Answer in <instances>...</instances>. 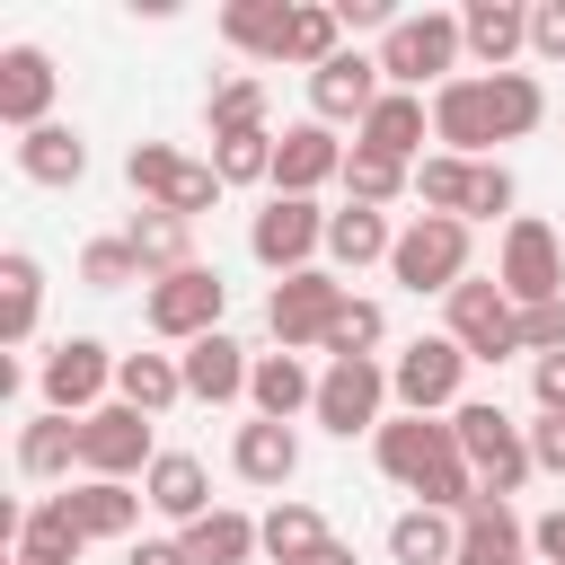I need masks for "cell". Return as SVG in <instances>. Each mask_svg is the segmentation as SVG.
Wrapping results in <instances>:
<instances>
[{"label": "cell", "instance_id": "obj_51", "mask_svg": "<svg viewBox=\"0 0 565 565\" xmlns=\"http://www.w3.org/2000/svg\"><path fill=\"white\" fill-rule=\"evenodd\" d=\"M124 565H185V547H177V539H132Z\"/></svg>", "mask_w": 565, "mask_h": 565}, {"label": "cell", "instance_id": "obj_23", "mask_svg": "<svg viewBox=\"0 0 565 565\" xmlns=\"http://www.w3.org/2000/svg\"><path fill=\"white\" fill-rule=\"evenodd\" d=\"M459 35H468V53H477L486 71H512V53L530 44V9H521V0H468V9H459Z\"/></svg>", "mask_w": 565, "mask_h": 565}, {"label": "cell", "instance_id": "obj_9", "mask_svg": "<svg viewBox=\"0 0 565 565\" xmlns=\"http://www.w3.org/2000/svg\"><path fill=\"white\" fill-rule=\"evenodd\" d=\"M494 282H503L521 309H539V300H565V238H556L539 212H512V221H503Z\"/></svg>", "mask_w": 565, "mask_h": 565}, {"label": "cell", "instance_id": "obj_19", "mask_svg": "<svg viewBox=\"0 0 565 565\" xmlns=\"http://www.w3.org/2000/svg\"><path fill=\"white\" fill-rule=\"evenodd\" d=\"M141 494H150V512L177 521V530H194L203 512H221V503H212V468H203L194 450H159L150 477H141Z\"/></svg>", "mask_w": 565, "mask_h": 565}, {"label": "cell", "instance_id": "obj_37", "mask_svg": "<svg viewBox=\"0 0 565 565\" xmlns=\"http://www.w3.org/2000/svg\"><path fill=\"white\" fill-rule=\"evenodd\" d=\"M415 194H424V212H441V221H468V194H477V159H450V150L415 159Z\"/></svg>", "mask_w": 565, "mask_h": 565}, {"label": "cell", "instance_id": "obj_34", "mask_svg": "<svg viewBox=\"0 0 565 565\" xmlns=\"http://www.w3.org/2000/svg\"><path fill=\"white\" fill-rule=\"evenodd\" d=\"M335 53H344V18H335V0H291L282 62H300V71H327Z\"/></svg>", "mask_w": 565, "mask_h": 565}, {"label": "cell", "instance_id": "obj_30", "mask_svg": "<svg viewBox=\"0 0 565 565\" xmlns=\"http://www.w3.org/2000/svg\"><path fill=\"white\" fill-rule=\"evenodd\" d=\"M388 556H397V565H450V556H459V512L406 503V512L388 521Z\"/></svg>", "mask_w": 565, "mask_h": 565}, {"label": "cell", "instance_id": "obj_11", "mask_svg": "<svg viewBox=\"0 0 565 565\" xmlns=\"http://www.w3.org/2000/svg\"><path fill=\"white\" fill-rule=\"evenodd\" d=\"M371 459H380V477H388V486L424 494V486L459 459V433H450V415H388V424L371 433Z\"/></svg>", "mask_w": 565, "mask_h": 565}, {"label": "cell", "instance_id": "obj_17", "mask_svg": "<svg viewBox=\"0 0 565 565\" xmlns=\"http://www.w3.org/2000/svg\"><path fill=\"white\" fill-rule=\"evenodd\" d=\"M53 88H62V71H53L44 44H9V53H0V124H9V132L53 124Z\"/></svg>", "mask_w": 565, "mask_h": 565}, {"label": "cell", "instance_id": "obj_46", "mask_svg": "<svg viewBox=\"0 0 565 565\" xmlns=\"http://www.w3.org/2000/svg\"><path fill=\"white\" fill-rule=\"evenodd\" d=\"M530 53L539 62H565V0H539L530 9Z\"/></svg>", "mask_w": 565, "mask_h": 565}, {"label": "cell", "instance_id": "obj_41", "mask_svg": "<svg viewBox=\"0 0 565 565\" xmlns=\"http://www.w3.org/2000/svg\"><path fill=\"white\" fill-rule=\"evenodd\" d=\"M380 335H388V309L353 291V300H344V318L327 327V344H318V353H327V362H371V353H380Z\"/></svg>", "mask_w": 565, "mask_h": 565}, {"label": "cell", "instance_id": "obj_53", "mask_svg": "<svg viewBox=\"0 0 565 565\" xmlns=\"http://www.w3.org/2000/svg\"><path fill=\"white\" fill-rule=\"evenodd\" d=\"M450 565H494V556H477V547H459V556H450Z\"/></svg>", "mask_w": 565, "mask_h": 565}, {"label": "cell", "instance_id": "obj_12", "mask_svg": "<svg viewBox=\"0 0 565 565\" xmlns=\"http://www.w3.org/2000/svg\"><path fill=\"white\" fill-rule=\"evenodd\" d=\"M115 362H124V353H106L97 335H62V344L35 362L44 415H97V406H106V388H115Z\"/></svg>", "mask_w": 565, "mask_h": 565}, {"label": "cell", "instance_id": "obj_33", "mask_svg": "<svg viewBox=\"0 0 565 565\" xmlns=\"http://www.w3.org/2000/svg\"><path fill=\"white\" fill-rule=\"evenodd\" d=\"M79 547H88V530H79V512H71V494H44V503H26V530H18V556H44V565H79Z\"/></svg>", "mask_w": 565, "mask_h": 565}, {"label": "cell", "instance_id": "obj_13", "mask_svg": "<svg viewBox=\"0 0 565 565\" xmlns=\"http://www.w3.org/2000/svg\"><path fill=\"white\" fill-rule=\"evenodd\" d=\"M150 459H159V441H150V415L141 406H124V397H106L97 415H79V477H150Z\"/></svg>", "mask_w": 565, "mask_h": 565}, {"label": "cell", "instance_id": "obj_14", "mask_svg": "<svg viewBox=\"0 0 565 565\" xmlns=\"http://www.w3.org/2000/svg\"><path fill=\"white\" fill-rule=\"evenodd\" d=\"M309 415H318L327 433H344V441H353V433H380V424H388V362H380V353H371V362H327Z\"/></svg>", "mask_w": 565, "mask_h": 565}, {"label": "cell", "instance_id": "obj_49", "mask_svg": "<svg viewBox=\"0 0 565 565\" xmlns=\"http://www.w3.org/2000/svg\"><path fill=\"white\" fill-rule=\"evenodd\" d=\"M530 556H539V565H565V503L530 521Z\"/></svg>", "mask_w": 565, "mask_h": 565}, {"label": "cell", "instance_id": "obj_1", "mask_svg": "<svg viewBox=\"0 0 565 565\" xmlns=\"http://www.w3.org/2000/svg\"><path fill=\"white\" fill-rule=\"evenodd\" d=\"M539 115H547V88L530 71H459L450 88H433V141L450 159H486L494 141L539 132Z\"/></svg>", "mask_w": 565, "mask_h": 565}, {"label": "cell", "instance_id": "obj_8", "mask_svg": "<svg viewBox=\"0 0 565 565\" xmlns=\"http://www.w3.org/2000/svg\"><path fill=\"white\" fill-rule=\"evenodd\" d=\"M344 282L327 274V265H309V274H282L274 282V300H265V327H274V353H318L327 344V327L344 318Z\"/></svg>", "mask_w": 565, "mask_h": 565}, {"label": "cell", "instance_id": "obj_29", "mask_svg": "<svg viewBox=\"0 0 565 565\" xmlns=\"http://www.w3.org/2000/svg\"><path fill=\"white\" fill-rule=\"evenodd\" d=\"M141 503H150V494H132L124 477H79V486H71V512H79L88 539H132V530H141Z\"/></svg>", "mask_w": 565, "mask_h": 565}, {"label": "cell", "instance_id": "obj_48", "mask_svg": "<svg viewBox=\"0 0 565 565\" xmlns=\"http://www.w3.org/2000/svg\"><path fill=\"white\" fill-rule=\"evenodd\" d=\"M530 459H539L547 477H565V415H539V424H530Z\"/></svg>", "mask_w": 565, "mask_h": 565}, {"label": "cell", "instance_id": "obj_45", "mask_svg": "<svg viewBox=\"0 0 565 565\" xmlns=\"http://www.w3.org/2000/svg\"><path fill=\"white\" fill-rule=\"evenodd\" d=\"M521 353H530V362H539V353H565V300L521 309Z\"/></svg>", "mask_w": 565, "mask_h": 565}, {"label": "cell", "instance_id": "obj_26", "mask_svg": "<svg viewBox=\"0 0 565 565\" xmlns=\"http://www.w3.org/2000/svg\"><path fill=\"white\" fill-rule=\"evenodd\" d=\"M177 547H185V565H247V556H265L256 547V512H238V503H221L194 530H177Z\"/></svg>", "mask_w": 565, "mask_h": 565}, {"label": "cell", "instance_id": "obj_18", "mask_svg": "<svg viewBox=\"0 0 565 565\" xmlns=\"http://www.w3.org/2000/svg\"><path fill=\"white\" fill-rule=\"evenodd\" d=\"M344 159H353V150L335 141V124L309 115V124H291V132L274 141V194H300V203H309L327 177H344Z\"/></svg>", "mask_w": 565, "mask_h": 565}, {"label": "cell", "instance_id": "obj_54", "mask_svg": "<svg viewBox=\"0 0 565 565\" xmlns=\"http://www.w3.org/2000/svg\"><path fill=\"white\" fill-rule=\"evenodd\" d=\"M9 565H44V556H9Z\"/></svg>", "mask_w": 565, "mask_h": 565}, {"label": "cell", "instance_id": "obj_6", "mask_svg": "<svg viewBox=\"0 0 565 565\" xmlns=\"http://www.w3.org/2000/svg\"><path fill=\"white\" fill-rule=\"evenodd\" d=\"M441 335H450L468 362H503V353H521V300H512L494 274H468V282L441 300Z\"/></svg>", "mask_w": 565, "mask_h": 565}, {"label": "cell", "instance_id": "obj_32", "mask_svg": "<svg viewBox=\"0 0 565 565\" xmlns=\"http://www.w3.org/2000/svg\"><path fill=\"white\" fill-rule=\"evenodd\" d=\"M35 318H44V265L26 247H9L0 256V344H26Z\"/></svg>", "mask_w": 565, "mask_h": 565}, {"label": "cell", "instance_id": "obj_22", "mask_svg": "<svg viewBox=\"0 0 565 565\" xmlns=\"http://www.w3.org/2000/svg\"><path fill=\"white\" fill-rule=\"evenodd\" d=\"M230 468L247 477V486H265V494H282L291 477H300V433L291 424H238V441H230Z\"/></svg>", "mask_w": 565, "mask_h": 565}, {"label": "cell", "instance_id": "obj_2", "mask_svg": "<svg viewBox=\"0 0 565 565\" xmlns=\"http://www.w3.org/2000/svg\"><path fill=\"white\" fill-rule=\"evenodd\" d=\"M459 53H468L459 9H406V18L380 35V79H388V88H406V97L450 88V79H459Z\"/></svg>", "mask_w": 565, "mask_h": 565}, {"label": "cell", "instance_id": "obj_50", "mask_svg": "<svg viewBox=\"0 0 565 565\" xmlns=\"http://www.w3.org/2000/svg\"><path fill=\"white\" fill-rule=\"evenodd\" d=\"M335 18H344V26H380V35L397 26V9H388V0H335Z\"/></svg>", "mask_w": 565, "mask_h": 565}, {"label": "cell", "instance_id": "obj_27", "mask_svg": "<svg viewBox=\"0 0 565 565\" xmlns=\"http://www.w3.org/2000/svg\"><path fill=\"white\" fill-rule=\"evenodd\" d=\"M115 397L159 424V415L185 397V362H177V353H124V362H115Z\"/></svg>", "mask_w": 565, "mask_h": 565}, {"label": "cell", "instance_id": "obj_38", "mask_svg": "<svg viewBox=\"0 0 565 565\" xmlns=\"http://www.w3.org/2000/svg\"><path fill=\"white\" fill-rule=\"evenodd\" d=\"M124 238H132V256L150 265V282L177 274V265H194V256H185V247H194V221H177V212H132Z\"/></svg>", "mask_w": 565, "mask_h": 565}, {"label": "cell", "instance_id": "obj_3", "mask_svg": "<svg viewBox=\"0 0 565 565\" xmlns=\"http://www.w3.org/2000/svg\"><path fill=\"white\" fill-rule=\"evenodd\" d=\"M450 433H459V459L477 468V486H486V494H503V503H512V494L539 477V459H530V424H512L494 397H459Z\"/></svg>", "mask_w": 565, "mask_h": 565}, {"label": "cell", "instance_id": "obj_5", "mask_svg": "<svg viewBox=\"0 0 565 565\" xmlns=\"http://www.w3.org/2000/svg\"><path fill=\"white\" fill-rule=\"evenodd\" d=\"M221 309H230L221 265H177V274H159V282L141 291V327L168 335V344H203V335H221Z\"/></svg>", "mask_w": 565, "mask_h": 565}, {"label": "cell", "instance_id": "obj_15", "mask_svg": "<svg viewBox=\"0 0 565 565\" xmlns=\"http://www.w3.org/2000/svg\"><path fill=\"white\" fill-rule=\"evenodd\" d=\"M318 247H327V212L300 203V194H274V203L247 221V256H256L265 274H309Z\"/></svg>", "mask_w": 565, "mask_h": 565}, {"label": "cell", "instance_id": "obj_4", "mask_svg": "<svg viewBox=\"0 0 565 565\" xmlns=\"http://www.w3.org/2000/svg\"><path fill=\"white\" fill-rule=\"evenodd\" d=\"M124 177H132V194H141V212H177V221H203L230 185L212 177V159H185V150H168V141H132L124 150Z\"/></svg>", "mask_w": 565, "mask_h": 565}, {"label": "cell", "instance_id": "obj_47", "mask_svg": "<svg viewBox=\"0 0 565 565\" xmlns=\"http://www.w3.org/2000/svg\"><path fill=\"white\" fill-rule=\"evenodd\" d=\"M530 397H539V415H565V353L530 362Z\"/></svg>", "mask_w": 565, "mask_h": 565}, {"label": "cell", "instance_id": "obj_42", "mask_svg": "<svg viewBox=\"0 0 565 565\" xmlns=\"http://www.w3.org/2000/svg\"><path fill=\"white\" fill-rule=\"evenodd\" d=\"M274 141L282 132H230V141H212V177L221 185H274Z\"/></svg>", "mask_w": 565, "mask_h": 565}, {"label": "cell", "instance_id": "obj_21", "mask_svg": "<svg viewBox=\"0 0 565 565\" xmlns=\"http://www.w3.org/2000/svg\"><path fill=\"white\" fill-rule=\"evenodd\" d=\"M247 406H256L265 424H291V415L318 406V371H309L300 353H256V371H247Z\"/></svg>", "mask_w": 565, "mask_h": 565}, {"label": "cell", "instance_id": "obj_31", "mask_svg": "<svg viewBox=\"0 0 565 565\" xmlns=\"http://www.w3.org/2000/svg\"><path fill=\"white\" fill-rule=\"evenodd\" d=\"M388 247H397V230H388V212H371V203H344V212H327V256L353 274V265H388Z\"/></svg>", "mask_w": 565, "mask_h": 565}, {"label": "cell", "instance_id": "obj_36", "mask_svg": "<svg viewBox=\"0 0 565 565\" xmlns=\"http://www.w3.org/2000/svg\"><path fill=\"white\" fill-rule=\"evenodd\" d=\"M282 26H291V0H230L221 9V35L247 62H282Z\"/></svg>", "mask_w": 565, "mask_h": 565}, {"label": "cell", "instance_id": "obj_24", "mask_svg": "<svg viewBox=\"0 0 565 565\" xmlns=\"http://www.w3.org/2000/svg\"><path fill=\"white\" fill-rule=\"evenodd\" d=\"M424 132H433V106H424V97H406V88H388V97L362 115V132H353V141H362V150H380V159H406V168H415Z\"/></svg>", "mask_w": 565, "mask_h": 565}, {"label": "cell", "instance_id": "obj_25", "mask_svg": "<svg viewBox=\"0 0 565 565\" xmlns=\"http://www.w3.org/2000/svg\"><path fill=\"white\" fill-rule=\"evenodd\" d=\"M18 177L26 185H79L88 177V141L71 124H35V132H18Z\"/></svg>", "mask_w": 565, "mask_h": 565}, {"label": "cell", "instance_id": "obj_10", "mask_svg": "<svg viewBox=\"0 0 565 565\" xmlns=\"http://www.w3.org/2000/svg\"><path fill=\"white\" fill-rule=\"evenodd\" d=\"M459 380H468V353H459L450 335H415V344H397V362H388L397 415H459Z\"/></svg>", "mask_w": 565, "mask_h": 565}, {"label": "cell", "instance_id": "obj_43", "mask_svg": "<svg viewBox=\"0 0 565 565\" xmlns=\"http://www.w3.org/2000/svg\"><path fill=\"white\" fill-rule=\"evenodd\" d=\"M79 282H88V291H124V282H150V265H141L132 238L115 230V238H88V247H79Z\"/></svg>", "mask_w": 565, "mask_h": 565}, {"label": "cell", "instance_id": "obj_28", "mask_svg": "<svg viewBox=\"0 0 565 565\" xmlns=\"http://www.w3.org/2000/svg\"><path fill=\"white\" fill-rule=\"evenodd\" d=\"M79 468V415H26L18 424V477H71Z\"/></svg>", "mask_w": 565, "mask_h": 565}, {"label": "cell", "instance_id": "obj_16", "mask_svg": "<svg viewBox=\"0 0 565 565\" xmlns=\"http://www.w3.org/2000/svg\"><path fill=\"white\" fill-rule=\"evenodd\" d=\"M388 97V79H380V53H335L327 71H309V115L318 124H353L362 132V115Z\"/></svg>", "mask_w": 565, "mask_h": 565}, {"label": "cell", "instance_id": "obj_52", "mask_svg": "<svg viewBox=\"0 0 565 565\" xmlns=\"http://www.w3.org/2000/svg\"><path fill=\"white\" fill-rule=\"evenodd\" d=\"M309 565H362V556H353V547H344V539H327V547H318V556H309Z\"/></svg>", "mask_w": 565, "mask_h": 565}, {"label": "cell", "instance_id": "obj_7", "mask_svg": "<svg viewBox=\"0 0 565 565\" xmlns=\"http://www.w3.org/2000/svg\"><path fill=\"white\" fill-rule=\"evenodd\" d=\"M388 274L406 282V291H459L468 282V221H441V212H415L406 230H397V247H388Z\"/></svg>", "mask_w": 565, "mask_h": 565}, {"label": "cell", "instance_id": "obj_35", "mask_svg": "<svg viewBox=\"0 0 565 565\" xmlns=\"http://www.w3.org/2000/svg\"><path fill=\"white\" fill-rule=\"evenodd\" d=\"M327 539H335V530L318 521V503H274V512L256 521V547H265L274 565H309Z\"/></svg>", "mask_w": 565, "mask_h": 565}, {"label": "cell", "instance_id": "obj_20", "mask_svg": "<svg viewBox=\"0 0 565 565\" xmlns=\"http://www.w3.org/2000/svg\"><path fill=\"white\" fill-rule=\"evenodd\" d=\"M177 362H185V397H194V406L247 397V371H256V353H247L238 335H203V344H185Z\"/></svg>", "mask_w": 565, "mask_h": 565}, {"label": "cell", "instance_id": "obj_40", "mask_svg": "<svg viewBox=\"0 0 565 565\" xmlns=\"http://www.w3.org/2000/svg\"><path fill=\"white\" fill-rule=\"evenodd\" d=\"M203 124H212V141H230V132H265V79H256V71L221 79L212 106H203Z\"/></svg>", "mask_w": 565, "mask_h": 565}, {"label": "cell", "instance_id": "obj_44", "mask_svg": "<svg viewBox=\"0 0 565 565\" xmlns=\"http://www.w3.org/2000/svg\"><path fill=\"white\" fill-rule=\"evenodd\" d=\"M512 168L503 159H477V194H468V221H494V212H512Z\"/></svg>", "mask_w": 565, "mask_h": 565}, {"label": "cell", "instance_id": "obj_39", "mask_svg": "<svg viewBox=\"0 0 565 565\" xmlns=\"http://www.w3.org/2000/svg\"><path fill=\"white\" fill-rule=\"evenodd\" d=\"M344 194L371 203V212H388L397 194H415V168H406V159H380V150L353 141V159H344Z\"/></svg>", "mask_w": 565, "mask_h": 565}]
</instances>
